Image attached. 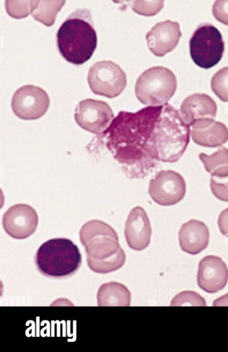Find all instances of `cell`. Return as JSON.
<instances>
[{
    "mask_svg": "<svg viewBox=\"0 0 228 352\" xmlns=\"http://www.w3.org/2000/svg\"><path fill=\"white\" fill-rule=\"evenodd\" d=\"M87 256L89 267L98 274H108L116 271L121 268L126 261V254L122 248L115 255L104 259H95Z\"/></svg>",
    "mask_w": 228,
    "mask_h": 352,
    "instance_id": "obj_21",
    "label": "cell"
},
{
    "mask_svg": "<svg viewBox=\"0 0 228 352\" xmlns=\"http://www.w3.org/2000/svg\"><path fill=\"white\" fill-rule=\"evenodd\" d=\"M211 88L220 100L228 102V66L220 69L212 76Z\"/></svg>",
    "mask_w": 228,
    "mask_h": 352,
    "instance_id": "obj_24",
    "label": "cell"
},
{
    "mask_svg": "<svg viewBox=\"0 0 228 352\" xmlns=\"http://www.w3.org/2000/svg\"><path fill=\"white\" fill-rule=\"evenodd\" d=\"M131 0H112V1H113L114 3H119V4H123L125 3H128Z\"/></svg>",
    "mask_w": 228,
    "mask_h": 352,
    "instance_id": "obj_30",
    "label": "cell"
},
{
    "mask_svg": "<svg viewBox=\"0 0 228 352\" xmlns=\"http://www.w3.org/2000/svg\"><path fill=\"white\" fill-rule=\"evenodd\" d=\"M66 0H38L32 12V17L46 26H52Z\"/></svg>",
    "mask_w": 228,
    "mask_h": 352,
    "instance_id": "obj_20",
    "label": "cell"
},
{
    "mask_svg": "<svg viewBox=\"0 0 228 352\" xmlns=\"http://www.w3.org/2000/svg\"><path fill=\"white\" fill-rule=\"evenodd\" d=\"M212 14L218 21L228 25V0H216L212 6Z\"/></svg>",
    "mask_w": 228,
    "mask_h": 352,
    "instance_id": "obj_27",
    "label": "cell"
},
{
    "mask_svg": "<svg viewBox=\"0 0 228 352\" xmlns=\"http://www.w3.org/2000/svg\"><path fill=\"white\" fill-rule=\"evenodd\" d=\"M171 306H206L205 299L196 292L185 291L176 294L172 300Z\"/></svg>",
    "mask_w": 228,
    "mask_h": 352,
    "instance_id": "obj_25",
    "label": "cell"
},
{
    "mask_svg": "<svg viewBox=\"0 0 228 352\" xmlns=\"http://www.w3.org/2000/svg\"><path fill=\"white\" fill-rule=\"evenodd\" d=\"M130 292L123 284L109 282L102 284L97 293L98 306H125L130 305Z\"/></svg>",
    "mask_w": 228,
    "mask_h": 352,
    "instance_id": "obj_18",
    "label": "cell"
},
{
    "mask_svg": "<svg viewBox=\"0 0 228 352\" xmlns=\"http://www.w3.org/2000/svg\"><path fill=\"white\" fill-rule=\"evenodd\" d=\"M50 100L46 91L39 87L27 85L14 93L11 107L14 113L22 120L41 118L47 111Z\"/></svg>",
    "mask_w": 228,
    "mask_h": 352,
    "instance_id": "obj_8",
    "label": "cell"
},
{
    "mask_svg": "<svg viewBox=\"0 0 228 352\" xmlns=\"http://www.w3.org/2000/svg\"><path fill=\"white\" fill-rule=\"evenodd\" d=\"M186 192L183 177L172 170L159 171L149 182L148 194L161 206H172L181 201Z\"/></svg>",
    "mask_w": 228,
    "mask_h": 352,
    "instance_id": "obj_9",
    "label": "cell"
},
{
    "mask_svg": "<svg viewBox=\"0 0 228 352\" xmlns=\"http://www.w3.org/2000/svg\"><path fill=\"white\" fill-rule=\"evenodd\" d=\"M97 33L89 9L74 10L56 34L60 55L68 62L82 65L89 60L97 47Z\"/></svg>",
    "mask_w": 228,
    "mask_h": 352,
    "instance_id": "obj_2",
    "label": "cell"
},
{
    "mask_svg": "<svg viewBox=\"0 0 228 352\" xmlns=\"http://www.w3.org/2000/svg\"><path fill=\"white\" fill-rule=\"evenodd\" d=\"M74 118L81 128L99 135L102 134L109 126L114 114L106 102L87 98L77 104Z\"/></svg>",
    "mask_w": 228,
    "mask_h": 352,
    "instance_id": "obj_10",
    "label": "cell"
},
{
    "mask_svg": "<svg viewBox=\"0 0 228 352\" xmlns=\"http://www.w3.org/2000/svg\"><path fill=\"white\" fill-rule=\"evenodd\" d=\"M190 135L196 144L204 147L220 146L228 140L227 126L225 124L215 120L206 126L190 129Z\"/></svg>",
    "mask_w": 228,
    "mask_h": 352,
    "instance_id": "obj_17",
    "label": "cell"
},
{
    "mask_svg": "<svg viewBox=\"0 0 228 352\" xmlns=\"http://www.w3.org/2000/svg\"><path fill=\"white\" fill-rule=\"evenodd\" d=\"M126 175L144 178L159 162H176L190 142V127L168 103L120 111L102 133Z\"/></svg>",
    "mask_w": 228,
    "mask_h": 352,
    "instance_id": "obj_1",
    "label": "cell"
},
{
    "mask_svg": "<svg viewBox=\"0 0 228 352\" xmlns=\"http://www.w3.org/2000/svg\"><path fill=\"white\" fill-rule=\"evenodd\" d=\"M182 34L178 22L166 20L156 23L146 35L148 47L156 56H163L178 45Z\"/></svg>",
    "mask_w": 228,
    "mask_h": 352,
    "instance_id": "obj_14",
    "label": "cell"
},
{
    "mask_svg": "<svg viewBox=\"0 0 228 352\" xmlns=\"http://www.w3.org/2000/svg\"><path fill=\"white\" fill-rule=\"evenodd\" d=\"M209 186L213 195L219 200L228 202V174L211 175Z\"/></svg>",
    "mask_w": 228,
    "mask_h": 352,
    "instance_id": "obj_26",
    "label": "cell"
},
{
    "mask_svg": "<svg viewBox=\"0 0 228 352\" xmlns=\"http://www.w3.org/2000/svg\"><path fill=\"white\" fill-rule=\"evenodd\" d=\"M87 81L93 94L109 98L118 96L127 82L125 72L111 60L94 63L89 70Z\"/></svg>",
    "mask_w": 228,
    "mask_h": 352,
    "instance_id": "obj_7",
    "label": "cell"
},
{
    "mask_svg": "<svg viewBox=\"0 0 228 352\" xmlns=\"http://www.w3.org/2000/svg\"><path fill=\"white\" fill-rule=\"evenodd\" d=\"M214 306H228V293L216 299L213 303Z\"/></svg>",
    "mask_w": 228,
    "mask_h": 352,
    "instance_id": "obj_29",
    "label": "cell"
},
{
    "mask_svg": "<svg viewBox=\"0 0 228 352\" xmlns=\"http://www.w3.org/2000/svg\"><path fill=\"white\" fill-rule=\"evenodd\" d=\"M38 0H5V8L12 18L23 19L32 14Z\"/></svg>",
    "mask_w": 228,
    "mask_h": 352,
    "instance_id": "obj_22",
    "label": "cell"
},
{
    "mask_svg": "<svg viewBox=\"0 0 228 352\" xmlns=\"http://www.w3.org/2000/svg\"><path fill=\"white\" fill-rule=\"evenodd\" d=\"M152 228L150 219L142 207L133 208L125 223L124 235L128 245L136 251L146 248L150 242Z\"/></svg>",
    "mask_w": 228,
    "mask_h": 352,
    "instance_id": "obj_15",
    "label": "cell"
},
{
    "mask_svg": "<svg viewBox=\"0 0 228 352\" xmlns=\"http://www.w3.org/2000/svg\"><path fill=\"white\" fill-rule=\"evenodd\" d=\"M209 232L202 221L195 219L183 223L179 232L181 250L190 254H197L205 250L209 243Z\"/></svg>",
    "mask_w": 228,
    "mask_h": 352,
    "instance_id": "obj_16",
    "label": "cell"
},
{
    "mask_svg": "<svg viewBox=\"0 0 228 352\" xmlns=\"http://www.w3.org/2000/svg\"><path fill=\"white\" fill-rule=\"evenodd\" d=\"M127 4L139 15L152 16L162 10L164 0H131Z\"/></svg>",
    "mask_w": 228,
    "mask_h": 352,
    "instance_id": "obj_23",
    "label": "cell"
},
{
    "mask_svg": "<svg viewBox=\"0 0 228 352\" xmlns=\"http://www.w3.org/2000/svg\"><path fill=\"white\" fill-rule=\"evenodd\" d=\"M79 236L87 256L95 259L113 256L121 248L115 230L100 220L86 222L80 228Z\"/></svg>",
    "mask_w": 228,
    "mask_h": 352,
    "instance_id": "obj_6",
    "label": "cell"
},
{
    "mask_svg": "<svg viewBox=\"0 0 228 352\" xmlns=\"http://www.w3.org/2000/svg\"><path fill=\"white\" fill-rule=\"evenodd\" d=\"M190 54L193 62L203 69L217 65L225 52V42L220 32L212 24L201 23L189 41Z\"/></svg>",
    "mask_w": 228,
    "mask_h": 352,
    "instance_id": "obj_5",
    "label": "cell"
},
{
    "mask_svg": "<svg viewBox=\"0 0 228 352\" xmlns=\"http://www.w3.org/2000/svg\"><path fill=\"white\" fill-rule=\"evenodd\" d=\"M217 105L207 94L196 93L187 96L183 101L179 113L190 129L206 126L214 121Z\"/></svg>",
    "mask_w": 228,
    "mask_h": 352,
    "instance_id": "obj_11",
    "label": "cell"
},
{
    "mask_svg": "<svg viewBox=\"0 0 228 352\" xmlns=\"http://www.w3.org/2000/svg\"><path fill=\"white\" fill-rule=\"evenodd\" d=\"M198 157L205 170L211 175L223 176L228 174V148L221 147L210 155L201 153Z\"/></svg>",
    "mask_w": 228,
    "mask_h": 352,
    "instance_id": "obj_19",
    "label": "cell"
},
{
    "mask_svg": "<svg viewBox=\"0 0 228 352\" xmlns=\"http://www.w3.org/2000/svg\"><path fill=\"white\" fill-rule=\"evenodd\" d=\"M228 280V269L219 256L208 255L198 264L197 284L203 291L216 293L222 290Z\"/></svg>",
    "mask_w": 228,
    "mask_h": 352,
    "instance_id": "obj_13",
    "label": "cell"
},
{
    "mask_svg": "<svg viewBox=\"0 0 228 352\" xmlns=\"http://www.w3.org/2000/svg\"><path fill=\"white\" fill-rule=\"evenodd\" d=\"M218 226L220 232L228 236V208L220 213L218 219Z\"/></svg>",
    "mask_w": 228,
    "mask_h": 352,
    "instance_id": "obj_28",
    "label": "cell"
},
{
    "mask_svg": "<svg viewBox=\"0 0 228 352\" xmlns=\"http://www.w3.org/2000/svg\"><path fill=\"white\" fill-rule=\"evenodd\" d=\"M38 217L30 205L17 204L10 207L3 214L2 225L5 232L12 238L24 239L34 233Z\"/></svg>",
    "mask_w": 228,
    "mask_h": 352,
    "instance_id": "obj_12",
    "label": "cell"
},
{
    "mask_svg": "<svg viewBox=\"0 0 228 352\" xmlns=\"http://www.w3.org/2000/svg\"><path fill=\"white\" fill-rule=\"evenodd\" d=\"M82 256L78 246L66 238L51 239L38 249L35 263L44 276L62 278L75 274L81 265Z\"/></svg>",
    "mask_w": 228,
    "mask_h": 352,
    "instance_id": "obj_3",
    "label": "cell"
},
{
    "mask_svg": "<svg viewBox=\"0 0 228 352\" xmlns=\"http://www.w3.org/2000/svg\"><path fill=\"white\" fill-rule=\"evenodd\" d=\"M176 78L168 68L155 66L145 70L135 87L138 100L146 105L159 106L168 103L176 89Z\"/></svg>",
    "mask_w": 228,
    "mask_h": 352,
    "instance_id": "obj_4",
    "label": "cell"
}]
</instances>
